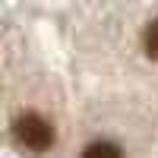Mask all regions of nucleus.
I'll return each mask as SVG.
<instances>
[{
    "label": "nucleus",
    "instance_id": "obj_1",
    "mask_svg": "<svg viewBox=\"0 0 158 158\" xmlns=\"http://www.w3.org/2000/svg\"><path fill=\"white\" fill-rule=\"evenodd\" d=\"M13 136L29 152H48L54 146V127L41 114H19L13 120Z\"/></svg>",
    "mask_w": 158,
    "mask_h": 158
},
{
    "label": "nucleus",
    "instance_id": "obj_2",
    "mask_svg": "<svg viewBox=\"0 0 158 158\" xmlns=\"http://www.w3.org/2000/svg\"><path fill=\"white\" fill-rule=\"evenodd\" d=\"M82 158H123V152L117 149L114 142L98 139V142H89V146L82 149Z\"/></svg>",
    "mask_w": 158,
    "mask_h": 158
},
{
    "label": "nucleus",
    "instance_id": "obj_3",
    "mask_svg": "<svg viewBox=\"0 0 158 158\" xmlns=\"http://www.w3.org/2000/svg\"><path fill=\"white\" fill-rule=\"evenodd\" d=\"M142 44H146V54L152 60H158V19H152L142 32Z\"/></svg>",
    "mask_w": 158,
    "mask_h": 158
}]
</instances>
